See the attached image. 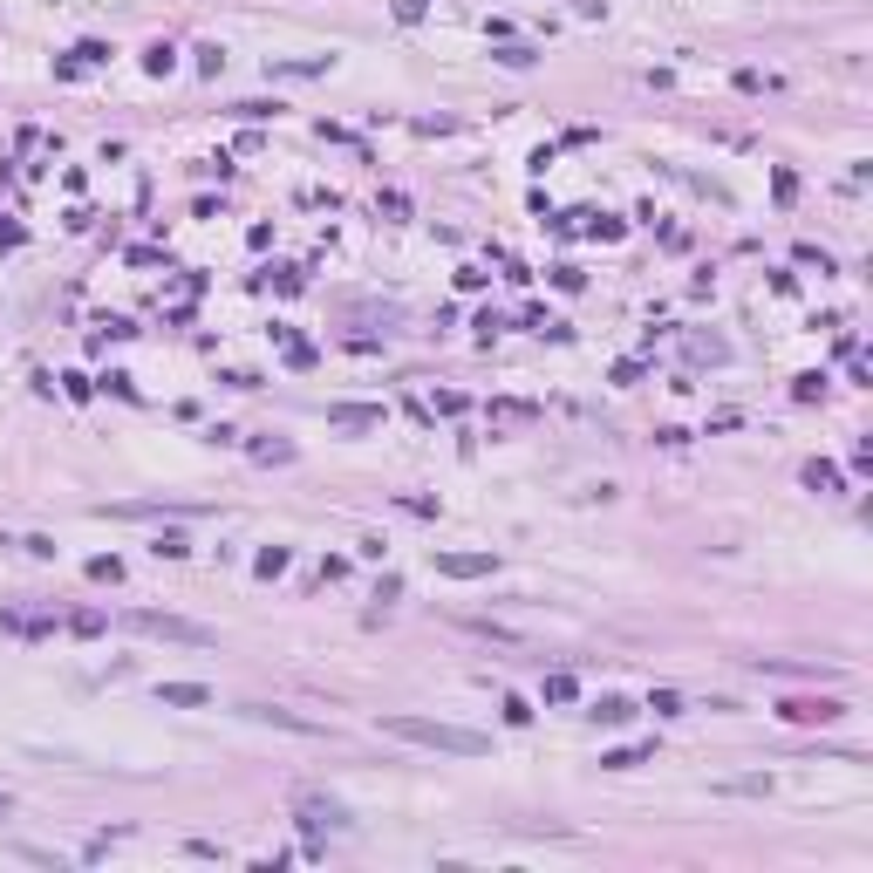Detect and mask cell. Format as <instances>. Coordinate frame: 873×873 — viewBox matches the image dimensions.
<instances>
[{
  "instance_id": "cell-6",
  "label": "cell",
  "mask_w": 873,
  "mask_h": 873,
  "mask_svg": "<svg viewBox=\"0 0 873 873\" xmlns=\"http://www.w3.org/2000/svg\"><path fill=\"white\" fill-rule=\"evenodd\" d=\"M785 717H792V723H833V717H846V703H839V696H819V703H785Z\"/></svg>"
},
{
  "instance_id": "cell-9",
  "label": "cell",
  "mask_w": 873,
  "mask_h": 873,
  "mask_svg": "<svg viewBox=\"0 0 873 873\" xmlns=\"http://www.w3.org/2000/svg\"><path fill=\"white\" fill-rule=\"evenodd\" d=\"M587 717H594V723H608V730H621V723L635 717V703H628V696H601V703H594Z\"/></svg>"
},
{
  "instance_id": "cell-11",
  "label": "cell",
  "mask_w": 873,
  "mask_h": 873,
  "mask_svg": "<svg viewBox=\"0 0 873 873\" xmlns=\"http://www.w3.org/2000/svg\"><path fill=\"white\" fill-rule=\"evenodd\" d=\"M573 696H580V683H573L567 669H560V676H546V703H573Z\"/></svg>"
},
{
  "instance_id": "cell-14",
  "label": "cell",
  "mask_w": 873,
  "mask_h": 873,
  "mask_svg": "<svg viewBox=\"0 0 873 873\" xmlns=\"http://www.w3.org/2000/svg\"><path fill=\"white\" fill-rule=\"evenodd\" d=\"M89 580H110V587H116V580H123V560H110V553H103V560H89Z\"/></svg>"
},
{
  "instance_id": "cell-7",
  "label": "cell",
  "mask_w": 873,
  "mask_h": 873,
  "mask_svg": "<svg viewBox=\"0 0 873 873\" xmlns=\"http://www.w3.org/2000/svg\"><path fill=\"white\" fill-rule=\"evenodd\" d=\"M246 717H260V723H280V730H301V737H321V723L294 717V710H273V703H246Z\"/></svg>"
},
{
  "instance_id": "cell-5",
  "label": "cell",
  "mask_w": 873,
  "mask_h": 873,
  "mask_svg": "<svg viewBox=\"0 0 873 873\" xmlns=\"http://www.w3.org/2000/svg\"><path fill=\"white\" fill-rule=\"evenodd\" d=\"M157 703H164V710H205L212 689L205 683H157Z\"/></svg>"
},
{
  "instance_id": "cell-17",
  "label": "cell",
  "mask_w": 873,
  "mask_h": 873,
  "mask_svg": "<svg viewBox=\"0 0 873 873\" xmlns=\"http://www.w3.org/2000/svg\"><path fill=\"white\" fill-rule=\"evenodd\" d=\"M819 389H826V376H798V382H792V396H798V403H812Z\"/></svg>"
},
{
  "instance_id": "cell-18",
  "label": "cell",
  "mask_w": 873,
  "mask_h": 873,
  "mask_svg": "<svg viewBox=\"0 0 873 873\" xmlns=\"http://www.w3.org/2000/svg\"><path fill=\"white\" fill-rule=\"evenodd\" d=\"M430 14V0H396V21H423Z\"/></svg>"
},
{
  "instance_id": "cell-1",
  "label": "cell",
  "mask_w": 873,
  "mask_h": 873,
  "mask_svg": "<svg viewBox=\"0 0 873 873\" xmlns=\"http://www.w3.org/2000/svg\"><path fill=\"white\" fill-rule=\"evenodd\" d=\"M389 737H403V744H423V751H451V758H478L485 751V737L478 730H464V723H444V717H382Z\"/></svg>"
},
{
  "instance_id": "cell-3",
  "label": "cell",
  "mask_w": 873,
  "mask_h": 873,
  "mask_svg": "<svg viewBox=\"0 0 873 873\" xmlns=\"http://www.w3.org/2000/svg\"><path fill=\"white\" fill-rule=\"evenodd\" d=\"M294 819H301L307 833H335V826H342L348 812L335 805V798H314V792H301V798H294Z\"/></svg>"
},
{
  "instance_id": "cell-16",
  "label": "cell",
  "mask_w": 873,
  "mask_h": 873,
  "mask_svg": "<svg viewBox=\"0 0 873 873\" xmlns=\"http://www.w3.org/2000/svg\"><path fill=\"white\" fill-rule=\"evenodd\" d=\"M648 758V751H608V758H601V764H608V771H635V764H642Z\"/></svg>"
},
{
  "instance_id": "cell-10",
  "label": "cell",
  "mask_w": 873,
  "mask_h": 873,
  "mask_svg": "<svg viewBox=\"0 0 873 873\" xmlns=\"http://www.w3.org/2000/svg\"><path fill=\"white\" fill-rule=\"evenodd\" d=\"M805 485H812V492H839V471L826 457H812V464H805Z\"/></svg>"
},
{
  "instance_id": "cell-19",
  "label": "cell",
  "mask_w": 873,
  "mask_h": 873,
  "mask_svg": "<svg viewBox=\"0 0 873 873\" xmlns=\"http://www.w3.org/2000/svg\"><path fill=\"white\" fill-rule=\"evenodd\" d=\"M7 812H14V798H7V792H0V819H7Z\"/></svg>"
},
{
  "instance_id": "cell-15",
  "label": "cell",
  "mask_w": 873,
  "mask_h": 873,
  "mask_svg": "<svg viewBox=\"0 0 873 873\" xmlns=\"http://www.w3.org/2000/svg\"><path fill=\"white\" fill-rule=\"evenodd\" d=\"M185 553H191V546L178 539V532H164V539H157V560H185Z\"/></svg>"
},
{
  "instance_id": "cell-12",
  "label": "cell",
  "mask_w": 873,
  "mask_h": 873,
  "mask_svg": "<svg viewBox=\"0 0 873 873\" xmlns=\"http://www.w3.org/2000/svg\"><path fill=\"white\" fill-rule=\"evenodd\" d=\"M648 710H655V717H683V696H676V689H655Z\"/></svg>"
},
{
  "instance_id": "cell-2",
  "label": "cell",
  "mask_w": 873,
  "mask_h": 873,
  "mask_svg": "<svg viewBox=\"0 0 873 873\" xmlns=\"http://www.w3.org/2000/svg\"><path fill=\"white\" fill-rule=\"evenodd\" d=\"M137 635H157V642H185V648H212V628L205 621H185V614H157V608H137L130 614Z\"/></svg>"
},
{
  "instance_id": "cell-8",
  "label": "cell",
  "mask_w": 873,
  "mask_h": 873,
  "mask_svg": "<svg viewBox=\"0 0 873 873\" xmlns=\"http://www.w3.org/2000/svg\"><path fill=\"white\" fill-rule=\"evenodd\" d=\"M328 423H342V430H369V423H382V410H376V403H335Z\"/></svg>"
},
{
  "instance_id": "cell-13",
  "label": "cell",
  "mask_w": 873,
  "mask_h": 873,
  "mask_svg": "<svg viewBox=\"0 0 873 873\" xmlns=\"http://www.w3.org/2000/svg\"><path fill=\"white\" fill-rule=\"evenodd\" d=\"M253 567H260L266 580H273V573H287V546H266V553H260V560H253Z\"/></svg>"
},
{
  "instance_id": "cell-4",
  "label": "cell",
  "mask_w": 873,
  "mask_h": 873,
  "mask_svg": "<svg viewBox=\"0 0 873 873\" xmlns=\"http://www.w3.org/2000/svg\"><path fill=\"white\" fill-rule=\"evenodd\" d=\"M492 567H498L492 553H437V573H444V580H485Z\"/></svg>"
}]
</instances>
